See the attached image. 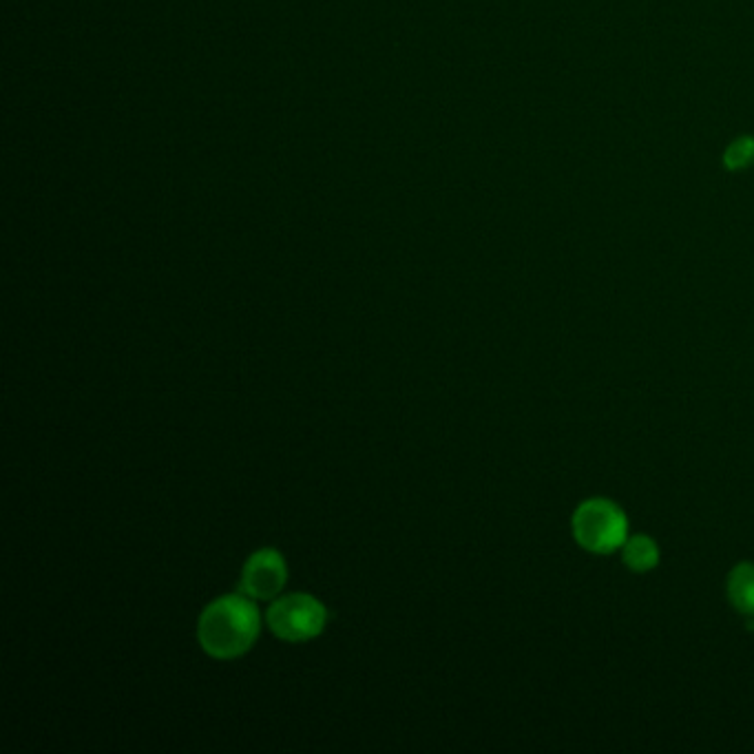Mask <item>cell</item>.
Returning <instances> with one entry per match:
<instances>
[{"label": "cell", "mask_w": 754, "mask_h": 754, "mask_svg": "<svg viewBox=\"0 0 754 754\" xmlns=\"http://www.w3.org/2000/svg\"><path fill=\"white\" fill-rule=\"evenodd\" d=\"M259 631L261 615L257 604L242 591L208 604L197 624V637L204 653L215 659L244 655L255 644Z\"/></svg>", "instance_id": "1"}, {"label": "cell", "mask_w": 754, "mask_h": 754, "mask_svg": "<svg viewBox=\"0 0 754 754\" xmlns=\"http://www.w3.org/2000/svg\"><path fill=\"white\" fill-rule=\"evenodd\" d=\"M571 527L582 549L600 555L622 549L628 538L626 513L606 498L584 500L573 513Z\"/></svg>", "instance_id": "2"}, {"label": "cell", "mask_w": 754, "mask_h": 754, "mask_svg": "<svg viewBox=\"0 0 754 754\" xmlns=\"http://www.w3.org/2000/svg\"><path fill=\"white\" fill-rule=\"evenodd\" d=\"M266 622L272 635L284 642H308L323 633L328 624V611L317 598L308 593H292L270 604Z\"/></svg>", "instance_id": "3"}, {"label": "cell", "mask_w": 754, "mask_h": 754, "mask_svg": "<svg viewBox=\"0 0 754 754\" xmlns=\"http://www.w3.org/2000/svg\"><path fill=\"white\" fill-rule=\"evenodd\" d=\"M288 578L284 555L275 549H259L248 558L239 580V591L253 600H275Z\"/></svg>", "instance_id": "4"}, {"label": "cell", "mask_w": 754, "mask_h": 754, "mask_svg": "<svg viewBox=\"0 0 754 754\" xmlns=\"http://www.w3.org/2000/svg\"><path fill=\"white\" fill-rule=\"evenodd\" d=\"M728 600L741 615H754V564L741 562L728 575Z\"/></svg>", "instance_id": "5"}, {"label": "cell", "mask_w": 754, "mask_h": 754, "mask_svg": "<svg viewBox=\"0 0 754 754\" xmlns=\"http://www.w3.org/2000/svg\"><path fill=\"white\" fill-rule=\"evenodd\" d=\"M622 560L631 571L646 573L657 567L659 547L655 540L648 536L626 538V542L622 544Z\"/></svg>", "instance_id": "6"}, {"label": "cell", "mask_w": 754, "mask_h": 754, "mask_svg": "<svg viewBox=\"0 0 754 754\" xmlns=\"http://www.w3.org/2000/svg\"><path fill=\"white\" fill-rule=\"evenodd\" d=\"M754 160V140L741 138L726 151V166L728 169H743Z\"/></svg>", "instance_id": "7"}]
</instances>
